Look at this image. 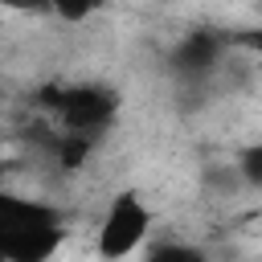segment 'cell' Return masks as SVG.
<instances>
[{
	"mask_svg": "<svg viewBox=\"0 0 262 262\" xmlns=\"http://www.w3.org/2000/svg\"><path fill=\"white\" fill-rule=\"evenodd\" d=\"M233 45L242 53H250L254 61H262V25H250V29H237L233 33Z\"/></svg>",
	"mask_w": 262,
	"mask_h": 262,
	"instance_id": "obj_5",
	"label": "cell"
},
{
	"mask_svg": "<svg viewBox=\"0 0 262 262\" xmlns=\"http://www.w3.org/2000/svg\"><path fill=\"white\" fill-rule=\"evenodd\" d=\"M156 233V213L139 192H115L98 217L94 229V254L98 258H131L143 254Z\"/></svg>",
	"mask_w": 262,
	"mask_h": 262,
	"instance_id": "obj_2",
	"label": "cell"
},
{
	"mask_svg": "<svg viewBox=\"0 0 262 262\" xmlns=\"http://www.w3.org/2000/svg\"><path fill=\"white\" fill-rule=\"evenodd\" d=\"M0 172H4V143H0Z\"/></svg>",
	"mask_w": 262,
	"mask_h": 262,
	"instance_id": "obj_7",
	"label": "cell"
},
{
	"mask_svg": "<svg viewBox=\"0 0 262 262\" xmlns=\"http://www.w3.org/2000/svg\"><path fill=\"white\" fill-rule=\"evenodd\" d=\"M106 8V0H49V16H57L61 25H90L98 12Z\"/></svg>",
	"mask_w": 262,
	"mask_h": 262,
	"instance_id": "obj_3",
	"label": "cell"
},
{
	"mask_svg": "<svg viewBox=\"0 0 262 262\" xmlns=\"http://www.w3.org/2000/svg\"><path fill=\"white\" fill-rule=\"evenodd\" d=\"M4 12H16V16H41L49 12V0H0Z\"/></svg>",
	"mask_w": 262,
	"mask_h": 262,
	"instance_id": "obj_6",
	"label": "cell"
},
{
	"mask_svg": "<svg viewBox=\"0 0 262 262\" xmlns=\"http://www.w3.org/2000/svg\"><path fill=\"white\" fill-rule=\"evenodd\" d=\"M41 106L53 115L57 131H74V135H94L106 131L123 106L119 90L98 82V78H82V82H57L41 90Z\"/></svg>",
	"mask_w": 262,
	"mask_h": 262,
	"instance_id": "obj_1",
	"label": "cell"
},
{
	"mask_svg": "<svg viewBox=\"0 0 262 262\" xmlns=\"http://www.w3.org/2000/svg\"><path fill=\"white\" fill-rule=\"evenodd\" d=\"M233 164H237V172L246 176L250 188H262V139H258V143H246Z\"/></svg>",
	"mask_w": 262,
	"mask_h": 262,
	"instance_id": "obj_4",
	"label": "cell"
}]
</instances>
